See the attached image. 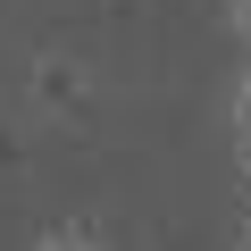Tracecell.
<instances>
[{
	"label": "cell",
	"mask_w": 251,
	"mask_h": 251,
	"mask_svg": "<svg viewBox=\"0 0 251 251\" xmlns=\"http://www.w3.org/2000/svg\"><path fill=\"white\" fill-rule=\"evenodd\" d=\"M234 143H243V159H251V75H243V92H234Z\"/></svg>",
	"instance_id": "1"
},
{
	"label": "cell",
	"mask_w": 251,
	"mask_h": 251,
	"mask_svg": "<svg viewBox=\"0 0 251 251\" xmlns=\"http://www.w3.org/2000/svg\"><path fill=\"white\" fill-rule=\"evenodd\" d=\"M34 251H100V243H92V234H75V226H59V234H42Z\"/></svg>",
	"instance_id": "2"
},
{
	"label": "cell",
	"mask_w": 251,
	"mask_h": 251,
	"mask_svg": "<svg viewBox=\"0 0 251 251\" xmlns=\"http://www.w3.org/2000/svg\"><path fill=\"white\" fill-rule=\"evenodd\" d=\"M226 9H234V25H243V34H251V0H226Z\"/></svg>",
	"instance_id": "3"
}]
</instances>
